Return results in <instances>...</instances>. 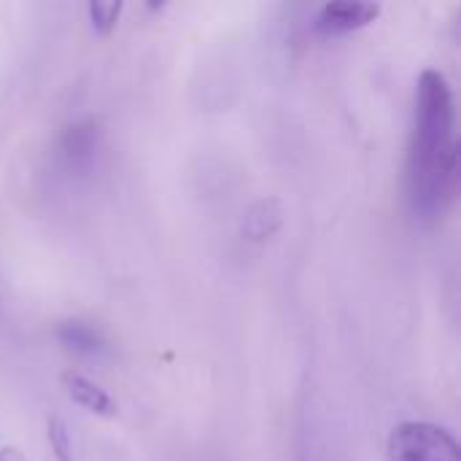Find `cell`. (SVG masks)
I'll return each instance as SVG.
<instances>
[{"label":"cell","instance_id":"obj_1","mask_svg":"<svg viewBox=\"0 0 461 461\" xmlns=\"http://www.w3.org/2000/svg\"><path fill=\"white\" fill-rule=\"evenodd\" d=\"M459 146L456 103L448 78L427 68L416 84L413 135L408 149V200L419 219L443 216L456 200Z\"/></svg>","mask_w":461,"mask_h":461},{"label":"cell","instance_id":"obj_2","mask_svg":"<svg viewBox=\"0 0 461 461\" xmlns=\"http://www.w3.org/2000/svg\"><path fill=\"white\" fill-rule=\"evenodd\" d=\"M389 461H461V451L448 429L405 421L389 438Z\"/></svg>","mask_w":461,"mask_h":461},{"label":"cell","instance_id":"obj_3","mask_svg":"<svg viewBox=\"0 0 461 461\" xmlns=\"http://www.w3.org/2000/svg\"><path fill=\"white\" fill-rule=\"evenodd\" d=\"M378 16H381L378 3H367V0L327 3L319 8V14L313 19V30L324 38H338V35H348V32H357V30L373 24Z\"/></svg>","mask_w":461,"mask_h":461},{"label":"cell","instance_id":"obj_4","mask_svg":"<svg viewBox=\"0 0 461 461\" xmlns=\"http://www.w3.org/2000/svg\"><path fill=\"white\" fill-rule=\"evenodd\" d=\"M62 389L78 408H84L95 416L113 419L119 413V405L113 402V397L105 389H100L95 381L84 378L81 373H62Z\"/></svg>","mask_w":461,"mask_h":461},{"label":"cell","instance_id":"obj_5","mask_svg":"<svg viewBox=\"0 0 461 461\" xmlns=\"http://www.w3.org/2000/svg\"><path fill=\"white\" fill-rule=\"evenodd\" d=\"M97 149V127L92 122L84 124H73L65 138H62V154L70 165H84L92 159Z\"/></svg>","mask_w":461,"mask_h":461},{"label":"cell","instance_id":"obj_6","mask_svg":"<svg viewBox=\"0 0 461 461\" xmlns=\"http://www.w3.org/2000/svg\"><path fill=\"white\" fill-rule=\"evenodd\" d=\"M281 227V208L276 200H262L257 203L243 224V232L249 240H267L276 230Z\"/></svg>","mask_w":461,"mask_h":461},{"label":"cell","instance_id":"obj_7","mask_svg":"<svg viewBox=\"0 0 461 461\" xmlns=\"http://www.w3.org/2000/svg\"><path fill=\"white\" fill-rule=\"evenodd\" d=\"M57 335H59V340H62L68 348L81 351V354H97V351L103 348V340H100L97 330L89 327V324H81V321H68V324H62V327L57 330Z\"/></svg>","mask_w":461,"mask_h":461},{"label":"cell","instance_id":"obj_8","mask_svg":"<svg viewBox=\"0 0 461 461\" xmlns=\"http://www.w3.org/2000/svg\"><path fill=\"white\" fill-rule=\"evenodd\" d=\"M86 14H89V19H92L95 32L108 35V32H113V27L119 24L122 3H89V5H86Z\"/></svg>","mask_w":461,"mask_h":461},{"label":"cell","instance_id":"obj_9","mask_svg":"<svg viewBox=\"0 0 461 461\" xmlns=\"http://www.w3.org/2000/svg\"><path fill=\"white\" fill-rule=\"evenodd\" d=\"M49 443H51V451L59 461H70V435L65 429V424L59 419H49Z\"/></svg>","mask_w":461,"mask_h":461},{"label":"cell","instance_id":"obj_10","mask_svg":"<svg viewBox=\"0 0 461 461\" xmlns=\"http://www.w3.org/2000/svg\"><path fill=\"white\" fill-rule=\"evenodd\" d=\"M0 461H27V456L19 448H0Z\"/></svg>","mask_w":461,"mask_h":461}]
</instances>
